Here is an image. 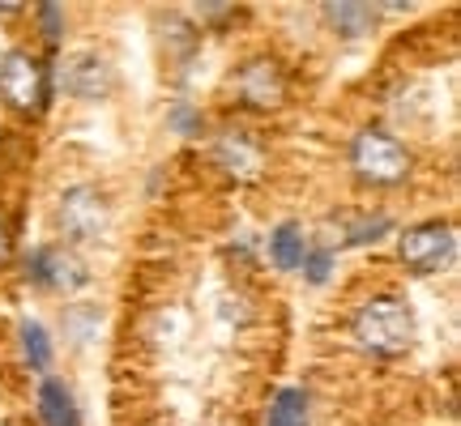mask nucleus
Returning <instances> with one entry per match:
<instances>
[{
	"instance_id": "obj_13",
	"label": "nucleus",
	"mask_w": 461,
	"mask_h": 426,
	"mask_svg": "<svg viewBox=\"0 0 461 426\" xmlns=\"http://www.w3.org/2000/svg\"><path fill=\"white\" fill-rule=\"evenodd\" d=\"M265 426H312V418H308V393H299V388H278Z\"/></svg>"
},
{
	"instance_id": "obj_18",
	"label": "nucleus",
	"mask_w": 461,
	"mask_h": 426,
	"mask_svg": "<svg viewBox=\"0 0 461 426\" xmlns=\"http://www.w3.org/2000/svg\"><path fill=\"white\" fill-rule=\"evenodd\" d=\"M9 261V230H5V222H0V264Z\"/></svg>"
},
{
	"instance_id": "obj_6",
	"label": "nucleus",
	"mask_w": 461,
	"mask_h": 426,
	"mask_svg": "<svg viewBox=\"0 0 461 426\" xmlns=\"http://www.w3.org/2000/svg\"><path fill=\"white\" fill-rule=\"evenodd\" d=\"M235 99L252 107V111H274L286 99V77H282V65L269 60V56H252L235 68Z\"/></svg>"
},
{
	"instance_id": "obj_3",
	"label": "nucleus",
	"mask_w": 461,
	"mask_h": 426,
	"mask_svg": "<svg viewBox=\"0 0 461 426\" xmlns=\"http://www.w3.org/2000/svg\"><path fill=\"white\" fill-rule=\"evenodd\" d=\"M453 256H457L453 222H419V226H406L402 239H397V261L406 264L411 273H419V278L448 269Z\"/></svg>"
},
{
	"instance_id": "obj_9",
	"label": "nucleus",
	"mask_w": 461,
	"mask_h": 426,
	"mask_svg": "<svg viewBox=\"0 0 461 426\" xmlns=\"http://www.w3.org/2000/svg\"><path fill=\"white\" fill-rule=\"evenodd\" d=\"M214 154H218V163L227 166V175H235V180H244V183H257V175H261V166H265L261 146L252 137H244V132H222Z\"/></svg>"
},
{
	"instance_id": "obj_11",
	"label": "nucleus",
	"mask_w": 461,
	"mask_h": 426,
	"mask_svg": "<svg viewBox=\"0 0 461 426\" xmlns=\"http://www.w3.org/2000/svg\"><path fill=\"white\" fill-rule=\"evenodd\" d=\"M321 9H325L330 31H338L342 39H363V34L376 26V9L363 4V0H330V4H321Z\"/></svg>"
},
{
	"instance_id": "obj_10",
	"label": "nucleus",
	"mask_w": 461,
	"mask_h": 426,
	"mask_svg": "<svg viewBox=\"0 0 461 426\" xmlns=\"http://www.w3.org/2000/svg\"><path fill=\"white\" fill-rule=\"evenodd\" d=\"M39 418L43 426H82V410H77V396L68 393L65 379H43L39 384Z\"/></svg>"
},
{
	"instance_id": "obj_16",
	"label": "nucleus",
	"mask_w": 461,
	"mask_h": 426,
	"mask_svg": "<svg viewBox=\"0 0 461 426\" xmlns=\"http://www.w3.org/2000/svg\"><path fill=\"white\" fill-rule=\"evenodd\" d=\"M299 269H303V278L312 281V286H325V281H330V273H333V252H330V247H308Z\"/></svg>"
},
{
	"instance_id": "obj_7",
	"label": "nucleus",
	"mask_w": 461,
	"mask_h": 426,
	"mask_svg": "<svg viewBox=\"0 0 461 426\" xmlns=\"http://www.w3.org/2000/svg\"><path fill=\"white\" fill-rule=\"evenodd\" d=\"M107 217H112V205L90 183H77L60 197V230L68 239H99L107 230Z\"/></svg>"
},
{
	"instance_id": "obj_12",
	"label": "nucleus",
	"mask_w": 461,
	"mask_h": 426,
	"mask_svg": "<svg viewBox=\"0 0 461 426\" xmlns=\"http://www.w3.org/2000/svg\"><path fill=\"white\" fill-rule=\"evenodd\" d=\"M303 252H308V244H303V226L299 222H282L269 235V261L278 264L282 273H295L299 264H303Z\"/></svg>"
},
{
	"instance_id": "obj_4",
	"label": "nucleus",
	"mask_w": 461,
	"mask_h": 426,
	"mask_svg": "<svg viewBox=\"0 0 461 426\" xmlns=\"http://www.w3.org/2000/svg\"><path fill=\"white\" fill-rule=\"evenodd\" d=\"M0 99L17 115H39L48 107V68L26 51H5L0 56Z\"/></svg>"
},
{
	"instance_id": "obj_15",
	"label": "nucleus",
	"mask_w": 461,
	"mask_h": 426,
	"mask_svg": "<svg viewBox=\"0 0 461 426\" xmlns=\"http://www.w3.org/2000/svg\"><path fill=\"white\" fill-rule=\"evenodd\" d=\"M22 350H26V362H31L34 371H48L51 367V337L48 328L39 324V320H22Z\"/></svg>"
},
{
	"instance_id": "obj_17",
	"label": "nucleus",
	"mask_w": 461,
	"mask_h": 426,
	"mask_svg": "<svg viewBox=\"0 0 461 426\" xmlns=\"http://www.w3.org/2000/svg\"><path fill=\"white\" fill-rule=\"evenodd\" d=\"M39 17H43V31H48L51 48H56V39H60V4H39Z\"/></svg>"
},
{
	"instance_id": "obj_2",
	"label": "nucleus",
	"mask_w": 461,
	"mask_h": 426,
	"mask_svg": "<svg viewBox=\"0 0 461 426\" xmlns=\"http://www.w3.org/2000/svg\"><path fill=\"white\" fill-rule=\"evenodd\" d=\"M350 171L363 183H376V188H397V183L411 180V154L397 141L393 132L384 129H363L350 141Z\"/></svg>"
},
{
	"instance_id": "obj_8",
	"label": "nucleus",
	"mask_w": 461,
	"mask_h": 426,
	"mask_svg": "<svg viewBox=\"0 0 461 426\" xmlns=\"http://www.w3.org/2000/svg\"><path fill=\"white\" fill-rule=\"evenodd\" d=\"M60 85H65L68 99L99 102L115 90V73L95 51H73V56H65V65H60Z\"/></svg>"
},
{
	"instance_id": "obj_5",
	"label": "nucleus",
	"mask_w": 461,
	"mask_h": 426,
	"mask_svg": "<svg viewBox=\"0 0 461 426\" xmlns=\"http://www.w3.org/2000/svg\"><path fill=\"white\" fill-rule=\"evenodd\" d=\"M26 278L43 290H56V295H77L90 286V269L68 247H34L31 261H26Z\"/></svg>"
},
{
	"instance_id": "obj_14",
	"label": "nucleus",
	"mask_w": 461,
	"mask_h": 426,
	"mask_svg": "<svg viewBox=\"0 0 461 426\" xmlns=\"http://www.w3.org/2000/svg\"><path fill=\"white\" fill-rule=\"evenodd\" d=\"M380 235H389V213H350L346 222V247H363V244H376Z\"/></svg>"
},
{
	"instance_id": "obj_1",
	"label": "nucleus",
	"mask_w": 461,
	"mask_h": 426,
	"mask_svg": "<svg viewBox=\"0 0 461 426\" xmlns=\"http://www.w3.org/2000/svg\"><path fill=\"white\" fill-rule=\"evenodd\" d=\"M350 333H355V342H359L367 354H376V359H402L414 345L411 303L397 295L367 298L359 312L350 315Z\"/></svg>"
}]
</instances>
